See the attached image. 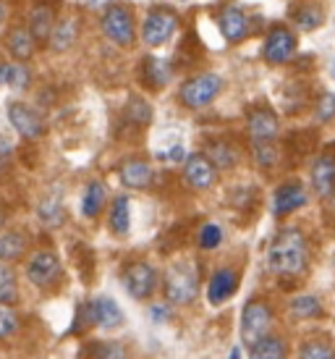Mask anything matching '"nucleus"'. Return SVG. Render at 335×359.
I'll use <instances>...</instances> for the list:
<instances>
[{
	"label": "nucleus",
	"mask_w": 335,
	"mask_h": 359,
	"mask_svg": "<svg viewBox=\"0 0 335 359\" xmlns=\"http://www.w3.org/2000/svg\"><path fill=\"white\" fill-rule=\"evenodd\" d=\"M267 265L280 278H299L309 265V247L301 229L286 226L275 233V239L267 250Z\"/></svg>",
	"instance_id": "f257e3e1"
},
{
	"label": "nucleus",
	"mask_w": 335,
	"mask_h": 359,
	"mask_svg": "<svg viewBox=\"0 0 335 359\" xmlns=\"http://www.w3.org/2000/svg\"><path fill=\"white\" fill-rule=\"evenodd\" d=\"M163 291H165V299L176 307H186L197 299L199 294V276L197 268L189 265V262H176L165 270L163 276Z\"/></svg>",
	"instance_id": "f03ea898"
},
{
	"label": "nucleus",
	"mask_w": 335,
	"mask_h": 359,
	"mask_svg": "<svg viewBox=\"0 0 335 359\" xmlns=\"http://www.w3.org/2000/svg\"><path fill=\"white\" fill-rule=\"evenodd\" d=\"M220 90H223V76H217L212 71H207V74H194V76H189L181 84L178 100L189 110H202L215 102Z\"/></svg>",
	"instance_id": "7ed1b4c3"
},
{
	"label": "nucleus",
	"mask_w": 335,
	"mask_h": 359,
	"mask_svg": "<svg viewBox=\"0 0 335 359\" xmlns=\"http://www.w3.org/2000/svg\"><path fill=\"white\" fill-rule=\"evenodd\" d=\"M102 34L108 37L113 45L118 48H131L137 42V24H134V13L123 3H110L108 8L102 11L100 19Z\"/></svg>",
	"instance_id": "20e7f679"
},
{
	"label": "nucleus",
	"mask_w": 335,
	"mask_h": 359,
	"mask_svg": "<svg viewBox=\"0 0 335 359\" xmlns=\"http://www.w3.org/2000/svg\"><path fill=\"white\" fill-rule=\"evenodd\" d=\"M121 283L128 291V297L137 302H147L158 291L160 276L147 259H131L121 270Z\"/></svg>",
	"instance_id": "39448f33"
},
{
	"label": "nucleus",
	"mask_w": 335,
	"mask_h": 359,
	"mask_svg": "<svg viewBox=\"0 0 335 359\" xmlns=\"http://www.w3.org/2000/svg\"><path fill=\"white\" fill-rule=\"evenodd\" d=\"M178 29V13L170 6H155L147 11L144 24H142V42L147 48H160L165 45L173 32Z\"/></svg>",
	"instance_id": "423d86ee"
},
{
	"label": "nucleus",
	"mask_w": 335,
	"mask_h": 359,
	"mask_svg": "<svg viewBox=\"0 0 335 359\" xmlns=\"http://www.w3.org/2000/svg\"><path fill=\"white\" fill-rule=\"evenodd\" d=\"M273 330V307L265 299H252L241 312V341L254 346L257 341L270 336Z\"/></svg>",
	"instance_id": "0eeeda50"
},
{
	"label": "nucleus",
	"mask_w": 335,
	"mask_h": 359,
	"mask_svg": "<svg viewBox=\"0 0 335 359\" xmlns=\"http://www.w3.org/2000/svg\"><path fill=\"white\" fill-rule=\"evenodd\" d=\"M296 55V34L286 24H273L265 34V45H262V58L270 66H283L291 63Z\"/></svg>",
	"instance_id": "6e6552de"
},
{
	"label": "nucleus",
	"mask_w": 335,
	"mask_h": 359,
	"mask_svg": "<svg viewBox=\"0 0 335 359\" xmlns=\"http://www.w3.org/2000/svg\"><path fill=\"white\" fill-rule=\"evenodd\" d=\"M24 273H27V280L34 283L37 289H50V286H55L60 280V276H63V265H60V259L55 252L40 250L27 259Z\"/></svg>",
	"instance_id": "1a4fd4ad"
},
{
	"label": "nucleus",
	"mask_w": 335,
	"mask_h": 359,
	"mask_svg": "<svg viewBox=\"0 0 335 359\" xmlns=\"http://www.w3.org/2000/svg\"><path fill=\"white\" fill-rule=\"evenodd\" d=\"M217 27L220 34L226 37L228 45H238L249 37V13L238 3H226L223 8L217 11Z\"/></svg>",
	"instance_id": "9d476101"
},
{
	"label": "nucleus",
	"mask_w": 335,
	"mask_h": 359,
	"mask_svg": "<svg viewBox=\"0 0 335 359\" xmlns=\"http://www.w3.org/2000/svg\"><path fill=\"white\" fill-rule=\"evenodd\" d=\"M184 181L194 191H207L215 187L217 181V168L210 163L205 152H194L184 160Z\"/></svg>",
	"instance_id": "9b49d317"
},
{
	"label": "nucleus",
	"mask_w": 335,
	"mask_h": 359,
	"mask_svg": "<svg viewBox=\"0 0 335 359\" xmlns=\"http://www.w3.org/2000/svg\"><path fill=\"white\" fill-rule=\"evenodd\" d=\"M8 121L24 140H40L45 134V121L27 102H8Z\"/></svg>",
	"instance_id": "f8f14e48"
},
{
	"label": "nucleus",
	"mask_w": 335,
	"mask_h": 359,
	"mask_svg": "<svg viewBox=\"0 0 335 359\" xmlns=\"http://www.w3.org/2000/svg\"><path fill=\"white\" fill-rule=\"evenodd\" d=\"M3 50L8 53L13 60L27 63V60L34 58L37 40L32 37V32L27 24H11L8 29L3 32Z\"/></svg>",
	"instance_id": "ddd939ff"
},
{
	"label": "nucleus",
	"mask_w": 335,
	"mask_h": 359,
	"mask_svg": "<svg viewBox=\"0 0 335 359\" xmlns=\"http://www.w3.org/2000/svg\"><path fill=\"white\" fill-rule=\"evenodd\" d=\"M306 200H309V191H306L301 181H286L273 194V212H275L278 218H288L291 212L304 208Z\"/></svg>",
	"instance_id": "4468645a"
},
{
	"label": "nucleus",
	"mask_w": 335,
	"mask_h": 359,
	"mask_svg": "<svg viewBox=\"0 0 335 359\" xmlns=\"http://www.w3.org/2000/svg\"><path fill=\"white\" fill-rule=\"evenodd\" d=\"M312 189L317 197L330 200L335 191V147L320 152L312 163Z\"/></svg>",
	"instance_id": "2eb2a0df"
},
{
	"label": "nucleus",
	"mask_w": 335,
	"mask_h": 359,
	"mask_svg": "<svg viewBox=\"0 0 335 359\" xmlns=\"http://www.w3.org/2000/svg\"><path fill=\"white\" fill-rule=\"evenodd\" d=\"M249 140L252 142H275L280 134V121L270 108H254L247 118Z\"/></svg>",
	"instance_id": "dca6fc26"
},
{
	"label": "nucleus",
	"mask_w": 335,
	"mask_h": 359,
	"mask_svg": "<svg viewBox=\"0 0 335 359\" xmlns=\"http://www.w3.org/2000/svg\"><path fill=\"white\" fill-rule=\"evenodd\" d=\"M55 24H58V16H55V8H53L50 3H37V6H32L27 27H29L32 37L37 40V45H48L50 34H53V29H55Z\"/></svg>",
	"instance_id": "f3484780"
},
{
	"label": "nucleus",
	"mask_w": 335,
	"mask_h": 359,
	"mask_svg": "<svg viewBox=\"0 0 335 359\" xmlns=\"http://www.w3.org/2000/svg\"><path fill=\"white\" fill-rule=\"evenodd\" d=\"M238 289V273L233 268H220L212 273V278L207 283V302L212 307L226 304Z\"/></svg>",
	"instance_id": "a211bd4d"
},
{
	"label": "nucleus",
	"mask_w": 335,
	"mask_h": 359,
	"mask_svg": "<svg viewBox=\"0 0 335 359\" xmlns=\"http://www.w3.org/2000/svg\"><path fill=\"white\" fill-rule=\"evenodd\" d=\"M291 21L301 32H315L325 24V8L320 0H299L291 6Z\"/></svg>",
	"instance_id": "6ab92c4d"
},
{
	"label": "nucleus",
	"mask_w": 335,
	"mask_h": 359,
	"mask_svg": "<svg viewBox=\"0 0 335 359\" xmlns=\"http://www.w3.org/2000/svg\"><path fill=\"white\" fill-rule=\"evenodd\" d=\"M89 318H92V325H100V328H118L123 325V312L113 299L108 297H97L87 304Z\"/></svg>",
	"instance_id": "aec40b11"
},
{
	"label": "nucleus",
	"mask_w": 335,
	"mask_h": 359,
	"mask_svg": "<svg viewBox=\"0 0 335 359\" xmlns=\"http://www.w3.org/2000/svg\"><path fill=\"white\" fill-rule=\"evenodd\" d=\"M29 250V236L19 229L0 233V265H16Z\"/></svg>",
	"instance_id": "412c9836"
},
{
	"label": "nucleus",
	"mask_w": 335,
	"mask_h": 359,
	"mask_svg": "<svg viewBox=\"0 0 335 359\" xmlns=\"http://www.w3.org/2000/svg\"><path fill=\"white\" fill-rule=\"evenodd\" d=\"M139 74H142V81L147 84L149 90L160 92L170 81V63L165 58H158V55H147L142 60Z\"/></svg>",
	"instance_id": "4be33fe9"
},
{
	"label": "nucleus",
	"mask_w": 335,
	"mask_h": 359,
	"mask_svg": "<svg viewBox=\"0 0 335 359\" xmlns=\"http://www.w3.org/2000/svg\"><path fill=\"white\" fill-rule=\"evenodd\" d=\"M118 179L126 189H147L152 184V168L144 160H126L118 168Z\"/></svg>",
	"instance_id": "5701e85b"
},
{
	"label": "nucleus",
	"mask_w": 335,
	"mask_h": 359,
	"mask_svg": "<svg viewBox=\"0 0 335 359\" xmlns=\"http://www.w3.org/2000/svg\"><path fill=\"white\" fill-rule=\"evenodd\" d=\"M76 37H79V19H74V16L58 19L55 29H53V34H50L48 48L55 53H66L69 48H74Z\"/></svg>",
	"instance_id": "b1692460"
},
{
	"label": "nucleus",
	"mask_w": 335,
	"mask_h": 359,
	"mask_svg": "<svg viewBox=\"0 0 335 359\" xmlns=\"http://www.w3.org/2000/svg\"><path fill=\"white\" fill-rule=\"evenodd\" d=\"M105 202H108V191L102 187V181H89L81 194V215L87 220H95L105 210Z\"/></svg>",
	"instance_id": "393cba45"
},
{
	"label": "nucleus",
	"mask_w": 335,
	"mask_h": 359,
	"mask_svg": "<svg viewBox=\"0 0 335 359\" xmlns=\"http://www.w3.org/2000/svg\"><path fill=\"white\" fill-rule=\"evenodd\" d=\"M108 226L116 236H128V231H131V205H128V197L118 194L116 200L110 202Z\"/></svg>",
	"instance_id": "a878e982"
},
{
	"label": "nucleus",
	"mask_w": 335,
	"mask_h": 359,
	"mask_svg": "<svg viewBox=\"0 0 335 359\" xmlns=\"http://www.w3.org/2000/svg\"><path fill=\"white\" fill-rule=\"evenodd\" d=\"M205 155H207L210 163H212L217 170H231V168H236V163H238V150L231 142H210L207 147H205Z\"/></svg>",
	"instance_id": "bb28decb"
},
{
	"label": "nucleus",
	"mask_w": 335,
	"mask_h": 359,
	"mask_svg": "<svg viewBox=\"0 0 335 359\" xmlns=\"http://www.w3.org/2000/svg\"><path fill=\"white\" fill-rule=\"evenodd\" d=\"M32 74L27 71L24 63L19 60H3L0 63V87H11V90H24L29 87Z\"/></svg>",
	"instance_id": "cd10ccee"
},
{
	"label": "nucleus",
	"mask_w": 335,
	"mask_h": 359,
	"mask_svg": "<svg viewBox=\"0 0 335 359\" xmlns=\"http://www.w3.org/2000/svg\"><path fill=\"white\" fill-rule=\"evenodd\" d=\"M288 344L280 336H267V339L257 341L254 346H249V359H286Z\"/></svg>",
	"instance_id": "c85d7f7f"
},
{
	"label": "nucleus",
	"mask_w": 335,
	"mask_h": 359,
	"mask_svg": "<svg viewBox=\"0 0 335 359\" xmlns=\"http://www.w3.org/2000/svg\"><path fill=\"white\" fill-rule=\"evenodd\" d=\"M288 309H291V315H294L296 320H315V318H322V302L317 299L315 294H299L291 304H288Z\"/></svg>",
	"instance_id": "c756f323"
},
{
	"label": "nucleus",
	"mask_w": 335,
	"mask_h": 359,
	"mask_svg": "<svg viewBox=\"0 0 335 359\" xmlns=\"http://www.w3.org/2000/svg\"><path fill=\"white\" fill-rule=\"evenodd\" d=\"M19 302V280L11 265H0V304L13 307Z\"/></svg>",
	"instance_id": "7c9ffc66"
},
{
	"label": "nucleus",
	"mask_w": 335,
	"mask_h": 359,
	"mask_svg": "<svg viewBox=\"0 0 335 359\" xmlns=\"http://www.w3.org/2000/svg\"><path fill=\"white\" fill-rule=\"evenodd\" d=\"M252 158L259 168H275L280 158L278 142H252Z\"/></svg>",
	"instance_id": "2f4dec72"
},
{
	"label": "nucleus",
	"mask_w": 335,
	"mask_h": 359,
	"mask_svg": "<svg viewBox=\"0 0 335 359\" xmlns=\"http://www.w3.org/2000/svg\"><path fill=\"white\" fill-rule=\"evenodd\" d=\"M123 116H126V121H131V123L147 126L149 121H152V108L147 105V100H142V97H131Z\"/></svg>",
	"instance_id": "473e14b6"
},
{
	"label": "nucleus",
	"mask_w": 335,
	"mask_h": 359,
	"mask_svg": "<svg viewBox=\"0 0 335 359\" xmlns=\"http://www.w3.org/2000/svg\"><path fill=\"white\" fill-rule=\"evenodd\" d=\"M199 250H205V252H212L220 247V241H223V229L217 226V223H207V226H202L199 229Z\"/></svg>",
	"instance_id": "72a5a7b5"
},
{
	"label": "nucleus",
	"mask_w": 335,
	"mask_h": 359,
	"mask_svg": "<svg viewBox=\"0 0 335 359\" xmlns=\"http://www.w3.org/2000/svg\"><path fill=\"white\" fill-rule=\"evenodd\" d=\"M299 359H333V349H330L327 341L312 339V341H306V344H301Z\"/></svg>",
	"instance_id": "f704fd0d"
},
{
	"label": "nucleus",
	"mask_w": 335,
	"mask_h": 359,
	"mask_svg": "<svg viewBox=\"0 0 335 359\" xmlns=\"http://www.w3.org/2000/svg\"><path fill=\"white\" fill-rule=\"evenodd\" d=\"M16 330H19V318H16V312H13L11 307H3V304H0V341L11 339Z\"/></svg>",
	"instance_id": "c9c22d12"
},
{
	"label": "nucleus",
	"mask_w": 335,
	"mask_h": 359,
	"mask_svg": "<svg viewBox=\"0 0 335 359\" xmlns=\"http://www.w3.org/2000/svg\"><path fill=\"white\" fill-rule=\"evenodd\" d=\"M315 118L320 121V123H330V121L335 118V95L333 92H325V95L317 100Z\"/></svg>",
	"instance_id": "e433bc0d"
},
{
	"label": "nucleus",
	"mask_w": 335,
	"mask_h": 359,
	"mask_svg": "<svg viewBox=\"0 0 335 359\" xmlns=\"http://www.w3.org/2000/svg\"><path fill=\"white\" fill-rule=\"evenodd\" d=\"M40 215L48 226H60L63 223V208L58 200H45L40 205Z\"/></svg>",
	"instance_id": "4c0bfd02"
},
{
	"label": "nucleus",
	"mask_w": 335,
	"mask_h": 359,
	"mask_svg": "<svg viewBox=\"0 0 335 359\" xmlns=\"http://www.w3.org/2000/svg\"><path fill=\"white\" fill-rule=\"evenodd\" d=\"M97 359H128L126 349H123V344H100L97 346Z\"/></svg>",
	"instance_id": "58836bf2"
},
{
	"label": "nucleus",
	"mask_w": 335,
	"mask_h": 359,
	"mask_svg": "<svg viewBox=\"0 0 335 359\" xmlns=\"http://www.w3.org/2000/svg\"><path fill=\"white\" fill-rule=\"evenodd\" d=\"M6 16H8V8H6V3L0 0V21H6Z\"/></svg>",
	"instance_id": "ea45409f"
},
{
	"label": "nucleus",
	"mask_w": 335,
	"mask_h": 359,
	"mask_svg": "<svg viewBox=\"0 0 335 359\" xmlns=\"http://www.w3.org/2000/svg\"><path fill=\"white\" fill-rule=\"evenodd\" d=\"M228 359H241V349H238V346H233V349H231V354H228Z\"/></svg>",
	"instance_id": "a19ab883"
},
{
	"label": "nucleus",
	"mask_w": 335,
	"mask_h": 359,
	"mask_svg": "<svg viewBox=\"0 0 335 359\" xmlns=\"http://www.w3.org/2000/svg\"><path fill=\"white\" fill-rule=\"evenodd\" d=\"M0 226H6V210H3V205H0Z\"/></svg>",
	"instance_id": "79ce46f5"
},
{
	"label": "nucleus",
	"mask_w": 335,
	"mask_h": 359,
	"mask_svg": "<svg viewBox=\"0 0 335 359\" xmlns=\"http://www.w3.org/2000/svg\"><path fill=\"white\" fill-rule=\"evenodd\" d=\"M330 210H333V215H335V191H333V197H330Z\"/></svg>",
	"instance_id": "37998d69"
},
{
	"label": "nucleus",
	"mask_w": 335,
	"mask_h": 359,
	"mask_svg": "<svg viewBox=\"0 0 335 359\" xmlns=\"http://www.w3.org/2000/svg\"><path fill=\"white\" fill-rule=\"evenodd\" d=\"M333 74H335V63H333Z\"/></svg>",
	"instance_id": "c03bdc74"
}]
</instances>
